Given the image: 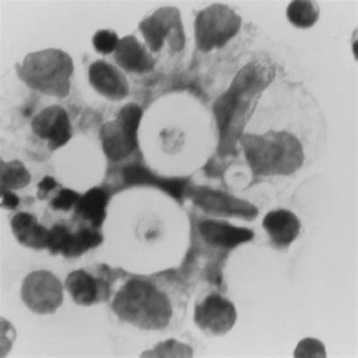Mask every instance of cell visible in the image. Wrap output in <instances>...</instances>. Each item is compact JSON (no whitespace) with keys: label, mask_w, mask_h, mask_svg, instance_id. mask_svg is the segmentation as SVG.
<instances>
[{"label":"cell","mask_w":358,"mask_h":358,"mask_svg":"<svg viewBox=\"0 0 358 358\" xmlns=\"http://www.w3.org/2000/svg\"><path fill=\"white\" fill-rule=\"evenodd\" d=\"M111 308L122 322L143 331H162L173 315L166 292L145 276L130 277L113 297Z\"/></svg>","instance_id":"6da1fadb"},{"label":"cell","mask_w":358,"mask_h":358,"mask_svg":"<svg viewBox=\"0 0 358 358\" xmlns=\"http://www.w3.org/2000/svg\"><path fill=\"white\" fill-rule=\"evenodd\" d=\"M245 156L254 172L264 176H288L303 166V147L286 131H270L262 136L247 135L242 140Z\"/></svg>","instance_id":"7a4b0ae2"},{"label":"cell","mask_w":358,"mask_h":358,"mask_svg":"<svg viewBox=\"0 0 358 358\" xmlns=\"http://www.w3.org/2000/svg\"><path fill=\"white\" fill-rule=\"evenodd\" d=\"M15 69L18 78L31 90L59 98L69 96L74 66L67 52L58 49L32 52Z\"/></svg>","instance_id":"3957f363"},{"label":"cell","mask_w":358,"mask_h":358,"mask_svg":"<svg viewBox=\"0 0 358 358\" xmlns=\"http://www.w3.org/2000/svg\"><path fill=\"white\" fill-rule=\"evenodd\" d=\"M275 76L274 69L257 62L245 65L238 73L228 90L214 103V115L221 136L228 133L244 99L265 90Z\"/></svg>","instance_id":"277c9868"},{"label":"cell","mask_w":358,"mask_h":358,"mask_svg":"<svg viewBox=\"0 0 358 358\" xmlns=\"http://www.w3.org/2000/svg\"><path fill=\"white\" fill-rule=\"evenodd\" d=\"M143 110L134 103L122 108L115 120L101 129L103 152L112 162H117L133 154L138 147V129Z\"/></svg>","instance_id":"5b68a950"},{"label":"cell","mask_w":358,"mask_h":358,"mask_svg":"<svg viewBox=\"0 0 358 358\" xmlns=\"http://www.w3.org/2000/svg\"><path fill=\"white\" fill-rule=\"evenodd\" d=\"M241 17L228 6L214 4L196 15L194 30L196 46L203 52L221 48L240 31Z\"/></svg>","instance_id":"8992f818"},{"label":"cell","mask_w":358,"mask_h":358,"mask_svg":"<svg viewBox=\"0 0 358 358\" xmlns=\"http://www.w3.org/2000/svg\"><path fill=\"white\" fill-rule=\"evenodd\" d=\"M118 271L101 266L96 272L85 269L70 273L65 280V287L73 301L81 306H91L110 299L113 287L120 278Z\"/></svg>","instance_id":"52a82bcc"},{"label":"cell","mask_w":358,"mask_h":358,"mask_svg":"<svg viewBox=\"0 0 358 358\" xmlns=\"http://www.w3.org/2000/svg\"><path fill=\"white\" fill-rule=\"evenodd\" d=\"M63 289L61 280L52 272L39 270L24 279L21 296L23 303L34 313L51 315L63 304Z\"/></svg>","instance_id":"ba28073f"},{"label":"cell","mask_w":358,"mask_h":358,"mask_svg":"<svg viewBox=\"0 0 358 358\" xmlns=\"http://www.w3.org/2000/svg\"><path fill=\"white\" fill-rule=\"evenodd\" d=\"M139 29L149 49L154 52L162 49L166 40L176 50L183 47L184 37L173 34L184 35L178 12L173 8L159 9L140 23Z\"/></svg>","instance_id":"9c48e42d"},{"label":"cell","mask_w":358,"mask_h":358,"mask_svg":"<svg viewBox=\"0 0 358 358\" xmlns=\"http://www.w3.org/2000/svg\"><path fill=\"white\" fill-rule=\"evenodd\" d=\"M102 241L99 229L83 226L73 233L67 226L56 224L50 230L47 249L53 256L61 254L65 258L73 259L98 248Z\"/></svg>","instance_id":"30bf717a"},{"label":"cell","mask_w":358,"mask_h":358,"mask_svg":"<svg viewBox=\"0 0 358 358\" xmlns=\"http://www.w3.org/2000/svg\"><path fill=\"white\" fill-rule=\"evenodd\" d=\"M237 310L228 299L217 294L206 296L194 309V322L215 336L227 334L236 323Z\"/></svg>","instance_id":"8fae6325"},{"label":"cell","mask_w":358,"mask_h":358,"mask_svg":"<svg viewBox=\"0 0 358 358\" xmlns=\"http://www.w3.org/2000/svg\"><path fill=\"white\" fill-rule=\"evenodd\" d=\"M192 196L197 206L211 214L246 220H252L258 214L251 203L210 188L197 187L192 192Z\"/></svg>","instance_id":"7c38bea8"},{"label":"cell","mask_w":358,"mask_h":358,"mask_svg":"<svg viewBox=\"0 0 358 358\" xmlns=\"http://www.w3.org/2000/svg\"><path fill=\"white\" fill-rule=\"evenodd\" d=\"M34 133L48 143L51 150L67 144L71 138V126L68 113L59 106L42 110L31 122Z\"/></svg>","instance_id":"4fadbf2b"},{"label":"cell","mask_w":358,"mask_h":358,"mask_svg":"<svg viewBox=\"0 0 358 358\" xmlns=\"http://www.w3.org/2000/svg\"><path fill=\"white\" fill-rule=\"evenodd\" d=\"M89 80L96 91L110 100H122L129 94V86L124 73L107 62L99 60L90 65Z\"/></svg>","instance_id":"5bb4252c"},{"label":"cell","mask_w":358,"mask_h":358,"mask_svg":"<svg viewBox=\"0 0 358 358\" xmlns=\"http://www.w3.org/2000/svg\"><path fill=\"white\" fill-rule=\"evenodd\" d=\"M199 232L207 244L228 250L237 248L254 238V233L250 229L213 220L202 221L199 224Z\"/></svg>","instance_id":"9a60e30c"},{"label":"cell","mask_w":358,"mask_h":358,"mask_svg":"<svg viewBox=\"0 0 358 358\" xmlns=\"http://www.w3.org/2000/svg\"><path fill=\"white\" fill-rule=\"evenodd\" d=\"M115 62L127 72L145 73L152 71L155 60L135 36H127L120 41L114 54Z\"/></svg>","instance_id":"2e32d148"},{"label":"cell","mask_w":358,"mask_h":358,"mask_svg":"<svg viewBox=\"0 0 358 358\" xmlns=\"http://www.w3.org/2000/svg\"><path fill=\"white\" fill-rule=\"evenodd\" d=\"M263 227L275 246L286 248L299 236L301 224L294 213L279 210L266 215L263 220Z\"/></svg>","instance_id":"e0dca14e"},{"label":"cell","mask_w":358,"mask_h":358,"mask_svg":"<svg viewBox=\"0 0 358 358\" xmlns=\"http://www.w3.org/2000/svg\"><path fill=\"white\" fill-rule=\"evenodd\" d=\"M11 227L16 240L23 246L34 250L47 248L49 231L32 214L21 212L11 220Z\"/></svg>","instance_id":"ac0fdd59"},{"label":"cell","mask_w":358,"mask_h":358,"mask_svg":"<svg viewBox=\"0 0 358 358\" xmlns=\"http://www.w3.org/2000/svg\"><path fill=\"white\" fill-rule=\"evenodd\" d=\"M109 195L101 187H92L84 194L74 207L75 215L83 222L90 223L92 228L101 227L107 216Z\"/></svg>","instance_id":"d6986e66"},{"label":"cell","mask_w":358,"mask_h":358,"mask_svg":"<svg viewBox=\"0 0 358 358\" xmlns=\"http://www.w3.org/2000/svg\"><path fill=\"white\" fill-rule=\"evenodd\" d=\"M320 8L314 1L296 0L287 7V16L289 22L301 29L313 27L319 20Z\"/></svg>","instance_id":"ffe728a7"},{"label":"cell","mask_w":358,"mask_h":358,"mask_svg":"<svg viewBox=\"0 0 358 358\" xmlns=\"http://www.w3.org/2000/svg\"><path fill=\"white\" fill-rule=\"evenodd\" d=\"M31 174L20 160L1 162V189L16 190L26 187L31 182Z\"/></svg>","instance_id":"44dd1931"},{"label":"cell","mask_w":358,"mask_h":358,"mask_svg":"<svg viewBox=\"0 0 358 358\" xmlns=\"http://www.w3.org/2000/svg\"><path fill=\"white\" fill-rule=\"evenodd\" d=\"M122 176L127 186H154L159 188L162 179L140 164H130L126 166Z\"/></svg>","instance_id":"7402d4cb"},{"label":"cell","mask_w":358,"mask_h":358,"mask_svg":"<svg viewBox=\"0 0 358 358\" xmlns=\"http://www.w3.org/2000/svg\"><path fill=\"white\" fill-rule=\"evenodd\" d=\"M119 42L117 34L110 30H99L92 37L94 48L103 55L116 51Z\"/></svg>","instance_id":"603a6c76"},{"label":"cell","mask_w":358,"mask_h":358,"mask_svg":"<svg viewBox=\"0 0 358 358\" xmlns=\"http://www.w3.org/2000/svg\"><path fill=\"white\" fill-rule=\"evenodd\" d=\"M296 358L326 357L324 345L316 338H306L300 341L294 352Z\"/></svg>","instance_id":"cb8c5ba5"},{"label":"cell","mask_w":358,"mask_h":358,"mask_svg":"<svg viewBox=\"0 0 358 358\" xmlns=\"http://www.w3.org/2000/svg\"><path fill=\"white\" fill-rule=\"evenodd\" d=\"M81 195L69 188L62 189L50 202L51 208L56 211L69 212L76 206Z\"/></svg>","instance_id":"d4e9b609"},{"label":"cell","mask_w":358,"mask_h":358,"mask_svg":"<svg viewBox=\"0 0 358 358\" xmlns=\"http://www.w3.org/2000/svg\"><path fill=\"white\" fill-rule=\"evenodd\" d=\"M59 184L55 179L51 176H45L43 180L38 184V192L37 196L41 201L46 199L47 196L52 192Z\"/></svg>","instance_id":"484cf974"},{"label":"cell","mask_w":358,"mask_h":358,"mask_svg":"<svg viewBox=\"0 0 358 358\" xmlns=\"http://www.w3.org/2000/svg\"><path fill=\"white\" fill-rule=\"evenodd\" d=\"M1 196L3 199L1 206L3 208L13 210H15L20 203V197L11 191L1 189Z\"/></svg>","instance_id":"4316f807"}]
</instances>
